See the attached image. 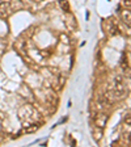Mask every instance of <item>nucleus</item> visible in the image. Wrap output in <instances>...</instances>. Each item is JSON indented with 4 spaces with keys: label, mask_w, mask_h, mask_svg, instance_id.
I'll list each match as a JSON object with an SVG mask.
<instances>
[{
    "label": "nucleus",
    "mask_w": 131,
    "mask_h": 147,
    "mask_svg": "<svg viewBox=\"0 0 131 147\" xmlns=\"http://www.w3.org/2000/svg\"><path fill=\"white\" fill-rule=\"evenodd\" d=\"M15 8L12 7V3H8V1H3L0 3V17L1 18H7L13 13Z\"/></svg>",
    "instance_id": "1"
},
{
    "label": "nucleus",
    "mask_w": 131,
    "mask_h": 147,
    "mask_svg": "<svg viewBox=\"0 0 131 147\" xmlns=\"http://www.w3.org/2000/svg\"><path fill=\"white\" fill-rule=\"evenodd\" d=\"M104 25H105V29H106V33L109 34V36H116V34L119 33L118 25H117V22L114 21L113 18H109V20H106Z\"/></svg>",
    "instance_id": "2"
},
{
    "label": "nucleus",
    "mask_w": 131,
    "mask_h": 147,
    "mask_svg": "<svg viewBox=\"0 0 131 147\" xmlns=\"http://www.w3.org/2000/svg\"><path fill=\"white\" fill-rule=\"evenodd\" d=\"M106 122H107V114L106 113H98L97 116H96L95 125L97 126V127L102 129L105 125H106Z\"/></svg>",
    "instance_id": "3"
},
{
    "label": "nucleus",
    "mask_w": 131,
    "mask_h": 147,
    "mask_svg": "<svg viewBox=\"0 0 131 147\" xmlns=\"http://www.w3.org/2000/svg\"><path fill=\"white\" fill-rule=\"evenodd\" d=\"M121 18L126 24H131V11L130 9H122L121 11Z\"/></svg>",
    "instance_id": "4"
},
{
    "label": "nucleus",
    "mask_w": 131,
    "mask_h": 147,
    "mask_svg": "<svg viewBox=\"0 0 131 147\" xmlns=\"http://www.w3.org/2000/svg\"><path fill=\"white\" fill-rule=\"evenodd\" d=\"M38 129H40V123H29V125H26L24 131L33 133V131H36V130H38Z\"/></svg>",
    "instance_id": "5"
},
{
    "label": "nucleus",
    "mask_w": 131,
    "mask_h": 147,
    "mask_svg": "<svg viewBox=\"0 0 131 147\" xmlns=\"http://www.w3.org/2000/svg\"><path fill=\"white\" fill-rule=\"evenodd\" d=\"M59 7H60V9H63L64 12L70 11V4H68L67 0H59Z\"/></svg>",
    "instance_id": "6"
},
{
    "label": "nucleus",
    "mask_w": 131,
    "mask_h": 147,
    "mask_svg": "<svg viewBox=\"0 0 131 147\" xmlns=\"http://www.w3.org/2000/svg\"><path fill=\"white\" fill-rule=\"evenodd\" d=\"M125 122H126V125L131 126V114H127V116L125 117Z\"/></svg>",
    "instance_id": "7"
},
{
    "label": "nucleus",
    "mask_w": 131,
    "mask_h": 147,
    "mask_svg": "<svg viewBox=\"0 0 131 147\" xmlns=\"http://www.w3.org/2000/svg\"><path fill=\"white\" fill-rule=\"evenodd\" d=\"M125 5L126 7H131V0H125Z\"/></svg>",
    "instance_id": "8"
}]
</instances>
